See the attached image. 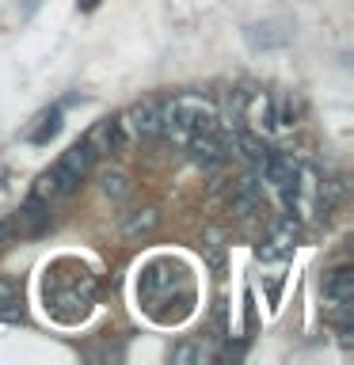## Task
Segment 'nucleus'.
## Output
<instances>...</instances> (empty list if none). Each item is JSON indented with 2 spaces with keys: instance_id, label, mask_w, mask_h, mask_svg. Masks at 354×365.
<instances>
[{
  "instance_id": "nucleus-1",
  "label": "nucleus",
  "mask_w": 354,
  "mask_h": 365,
  "mask_svg": "<svg viewBox=\"0 0 354 365\" xmlns=\"http://www.w3.org/2000/svg\"><path fill=\"white\" fill-rule=\"evenodd\" d=\"M137 297H141L145 312L156 319V312L164 304H176V324L191 316V304H194V289L187 282V270L179 267L176 259H153L141 267V278H137Z\"/></svg>"
},
{
  "instance_id": "nucleus-2",
  "label": "nucleus",
  "mask_w": 354,
  "mask_h": 365,
  "mask_svg": "<svg viewBox=\"0 0 354 365\" xmlns=\"http://www.w3.org/2000/svg\"><path fill=\"white\" fill-rule=\"evenodd\" d=\"M160 133L176 137V141H187L191 133H202V130H217V107L202 96H176L168 103H160Z\"/></svg>"
},
{
  "instance_id": "nucleus-3",
  "label": "nucleus",
  "mask_w": 354,
  "mask_h": 365,
  "mask_svg": "<svg viewBox=\"0 0 354 365\" xmlns=\"http://www.w3.org/2000/svg\"><path fill=\"white\" fill-rule=\"evenodd\" d=\"M76 274L69 282H61L54 274V289L46 285V301H50L54 316L65 319V324H73V319H80L88 312V304L96 301V278H91L88 267H73Z\"/></svg>"
},
{
  "instance_id": "nucleus-4",
  "label": "nucleus",
  "mask_w": 354,
  "mask_h": 365,
  "mask_svg": "<svg viewBox=\"0 0 354 365\" xmlns=\"http://www.w3.org/2000/svg\"><path fill=\"white\" fill-rule=\"evenodd\" d=\"M96 160H99V156L91 153V145H88V141L69 145L65 153H61V160H57V164L50 168V175H54V182H57V194H73L80 182L91 175Z\"/></svg>"
},
{
  "instance_id": "nucleus-5",
  "label": "nucleus",
  "mask_w": 354,
  "mask_h": 365,
  "mask_svg": "<svg viewBox=\"0 0 354 365\" xmlns=\"http://www.w3.org/2000/svg\"><path fill=\"white\" fill-rule=\"evenodd\" d=\"M160 122H164V114H160V99H141L137 107H130V114H122L126 133L137 137V141L156 137L160 133Z\"/></svg>"
},
{
  "instance_id": "nucleus-6",
  "label": "nucleus",
  "mask_w": 354,
  "mask_h": 365,
  "mask_svg": "<svg viewBox=\"0 0 354 365\" xmlns=\"http://www.w3.org/2000/svg\"><path fill=\"white\" fill-rule=\"evenodd\" d=\"M11 225H16V236H42L46 228H50V202L39 198V194H31V198L19 205V213L11 217Z\"/></svg>"
},
{
  "instance_id": "nucleus-7",
  "label": "nucleus",
  "mask_w": 354,
  "mask_h": 365,
  "mask_svg": "<svg viewBox=\"0 0 354 365\" xmlns=\"http://www.w3.org/2000/svg\"><path fill=\"white\" fill-rule=\"evenodd\" d=\"M297 236H301V228H297L293 213L282 217V221L270 225V236H267V244L259 247V255H263V259H285V255H293Z\"/></svg>"
},
{
  "instance_id": "nucleus-8",
  "label": "nucleus",
  "mask_w": 354,
  "mask_h": 365,
  "mask_svg": "<svg viewBox=\"0 0 354 365\" xmlns=\"http://www.w3.org/2000/svg\"><path fill=\"white\" fill-rule=\"evenodd\" d=\"M126 125H122V118H103V122H96V130H91L84 141L91 145V153L96 156H111V153H122L126 148Z\"/></svg>"
},
{
  "instance_id": "nucleus-9",
  "label": "nucleus",
  "mask_w": 354,
  "mask_h": 365,
  "mask_svg": "<svg viewBox=\"0 0 354 365\" xmlns=\"http://www.w3.org/2000/svg\"><path fill=\"white\" fill-rule=\"evenodd\" d=\"M183 145H187V153H191V160H194V164H198V168H206V171H210V168H217V164H221V160L228 156V153H225V145L213 137V130L191 133Z\"/></svg>"
},
{
  "instance_id": "nucleus-10",
  "label": "nucleus",
  "mask_w": 354,
  "mask_h": 365,
  "mask_svg": "<svg viewBox=\"0 0 354 365\" xmlns=\"http://www.w3.org/2000/svg\"><path fill=\"white\" fill-rule=\"evenodd\" d=\"M263 202V187H259V175H244L240 182H233V190H228V210L236 217H251L259 210Z\"/></svg>"
},
{
  "instance_id": "nucleus-11",
  "label": "nucleus",
  "mask_w": 354,
  "mask_h": 365,
  "mask_svg": "<svg viewBox=\"0 0 354 365\" xmlns=\"http://www.w3.org/2000/svg\"><path fill=\"white\" fill-rule=\"evenodd\" d=\"M244 38L251 50H278V46L290 42V31H285V23L278 19H263V23H251L244 31Z\"/></svg>"
},
{
  "instance_id": "nucleus-12",
  "label": "nucleus",
  "mask_w": 354,
  "mask_h": 365,
  "mask_svg": "<svg viewBox=\"0 0 354 365\" xmlns=\"http://www.w3.org/2000/svg\"><path fill=\"white\" fill-rule=\"evenodd\" d=\"M324 297H328V304L354 301V267H335V270H328V278H324Z\"/></svg>"
},
{
  "instance_id": "nucleus-13",
  "label": "nucleus",
  "mask_w": 354,
  "mask_h": 365,
  "mask_svg": "<svg viewBox=\"0 0 354 365\" xmlns=\"http://www.w3.org/2000/svg\"><path fill=\"white\" fill-rule=\"evenodd\" d=\"M160 228V213L156 210H137L126 217V225H122V236L126 240H145V236H153Z\"/></svg>"
},
{
  "instance_id": "nucleus-14",
  "label": "nucleus",
  "mask_w": 354,
  "mask_h": 365,
  "mask_svg": "<svg viewBox=\"0 0 354 365\" xmlns=\"http://www.w3.org/2000/svg\"><path fill=\"white\" fill-rule=\"evenodd\" d=\"M23 316V301H19V289L11 282L0 278V319H19Z\"/></svg>"
},
{
  "instance_id": "nucleus-15",
  "label": "nucleus",
  "mask_w": 354,
  "mask_h": 365,
  "mask_svg": "<svg viewBox=\"0 0 354 365\" xmlns=\"http://www.w3.org/2000/svg\"><path fill=\"white\" fill-rule=\"evenodd\" d=\"M39 122H42V125H39V130L31 133V145H46V141H50V137H57V133H61V107L46 110Z\"/></svg>"
},
{
  "instance_id": "nucleus-16",
  "label": "nucleus",
  "mask_w": 354,
  "mask_h": 365,
  "mask_svg": "<svg viewBox=\"0 0 354 365\" xmlns=\"http://www.w3.org/2000/svg\"><path fill=\"white\" fill-rule=\"evenodd\" d=\"M103 194H107V198H126V194H130V179H126L122 171H107V175H103Z\"/></svg>"
},
{
  "instance_id": "nucleus-17",
  "label": "nucleus",
  "mask_w": 354,
  "mask_h": 365,
  "mask_svg": "<svg viewBox=\"0 0 354 365\" xmlns=\"http://www.w3.org/2000/svg\"><path fill=\"white\" fill-rule=\"evenodd\" d=\"M293 118H297V107L290 99H278V114H274V125H293Z\"/></svg>"
},
{
  "instance_id": "nucleus-18",
  "label": "nucleus",
  "mask_w": 354,
  "mask_h": 365,
  "mask_svg": "<svg viewBox=\"0 0 354 365\" xmlns=\"http://www.w3.org/2000/svg\"><path fill=\"white\" fill-rule=\"evenodd\" d=\"M202 358V350H194V346H176L171 350V361H198Z\"/></svg>"
},
{
  "instance_id": "nucleus-19",
  "label": "nucleus",
  "mask_w": 354,
  "mask_h": 365,
  "mask_svg": "<svg viewBox=\"0 0 354 365\" xmlns=\"http://www.w3.org/2000/svg\"><path fill=\"white\" fill-rule=\"evenodd\" d=\"M11 236H16V225H11V221H0V244H4V240H11Z\"/></svg>"
},
{
  "instance_id": "nucleus-20",
  "label": "nucleus",
  "mask_w": 354,
  "mask_h": 365,
  "mask_svg": "<svg viewBox=\"0 0 354 365\" xmlns=\"http://www.w3.org/2000/svg\"><path fill=\"white\" fill-rule=\"evenodd\" d=\"M42 0H23V16H34V8H39Z\"/></svg>"
},
{
  "instance_id": "nucleus-21",
  "label": "nucleus",
  "mask_w": 354,
  "mask_h": 365,
  "mask_svg": "<svg viewBox=\"0 0 354 365\" xmlns=\"http://www.w3.org/2000/svg\"><path fill=\"white\" fill-rule=\"evenodd\" d=\"M80 8H96V0H80Z\"/></svg>"
}]
</instances>
